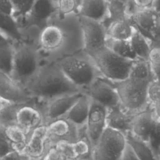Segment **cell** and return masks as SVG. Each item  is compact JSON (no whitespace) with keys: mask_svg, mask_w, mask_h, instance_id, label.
Returning a JSON list of instances; mask_svg holds the SVG:
<instances>
[{"mask_svg":"<svg viewBox=\"0 0 160 160\" xmlns=\"http://www.w3.org/2000/svg\"><path fill=\"white\" fill-rule=\"evenodd\" d=\"M77 16L102 22L107 16V0H81Z\"/></svg>","mask_w":160,"mask_h":160,"instance_id":"cell-21","label":"cell"},{"mask_svg":"<svg viewBox=\"0 0 160 160\" xmlns=\"http://www.w3.org/2000/svg\"><path fill=\"white\" fill-rule=\"evenodd\" d=\"M90 104L91 99L82 92L81 97L62 118L75 125L78 129H82L86 125Z\"/></svg>","mask_w":160,"mask_h":160,"instance_id":"cell-20","label":"cell"},{"mask_svg":"<svg viewBox=\"0 0 160 160\" xmlns=\"http://www.w3.org/2000/svg\"><path fill=\"white\" fill-rule=\"evenodd\" d=\"M129 18L125 3L120 0H107V16L101 22L106 29L112 23Z\"/></svg>","mask_w":160,"mask_h":160,"instance_id":"cell-25","label":"cell"},{"mask_svg":"<svg viewBox=\"0 0 160 160\" xmlns=\"http://www.w3.org/2000/svg\"><path fill=\"white\" fill-rule=\"evenodd\" d=\"M54 147L75 160L91 158V146L86 138H81L75 142H59Z\"/></svg>","mask_w":160,"mask_h":160,"instance_id":"cell-22","label":"cell"},{"mask_svg":"<svg viewBox=\"0 0 160 160\" xmlns=\"http://www.w3.org/2000/svg\"><path fill=\"white\" fill-rule=\"evenodd\" d=\"M57 12L56 2L52 0H34L29 12L19 24L24 29L36 28L39 32L46 27Z\"/></svg>","mask_w":160,"mask_h":160,"instance_id":"cell-11","label":"cell"},{"mask_svg":"<svg viewBox=\"0 0 160 160\" xmlns=\"http://www.w3.org/2000/svg\"><path fill=\"white\" fill-rule=\"evenodd\" d=\"M46 152L59 142H75L82 138L84 128L78 129L67 119L62 118L46 125Z\"/></svg>","mask_w":160,"mask_h":160,"instance_id":"cell-10","label":"cell"},{"mask_svg":"<svg viewBox=\"0 0 160 160\" xmlns=\"http://www.w3.org/2000/svg\"><path fill=\"white\" fill-rule=\"evenodd\" d=\"M121 1H122V2H123L124 3H126L128 1H129V0H120Z\"/></svg>","mask_w":160,"mask_h":160,"instance_id":"cell-47","label":"cell"},{"mask_svg":"<svg viewBox=\"0 0 160 160\" xmlns=\"http://www.w3.org/2000/svg\"><path fill=\"white\" fill-rule=\"evenodd\" d=\"M78 160H91V159L90 157H86V158H83L79 159Z\"/></svg>","mask_w":160,"mask_h":160,"instance_id":"cell-45","label":"cell"},{"mask_svg":"<svg viewBox=\"0 0 160 160\" xmlns=\"http://www.w3.org/2000/svg\"><path fill=\"white\" fill-rule=\"evenodd\" d=\"M6 101H4L3 100H2L1 98H0V108L4 104V103H5Z\"/></svg>","mask_w":160,"mask_h":160,"instance_id":"cell-46","label":"cell"},{"mask_svg":"<svg viewBox=\"0 0 160 160\" xmlns=\"http://www.w3.org/2000/svg\"><path fill=\"white\" fill-rule=\"evenodd\" d=\"M5 127L0 124V158L13 151L11 144L5 134Z\"/></svg>","mask_w":160,"mask_h":160,"instance_id":"cell-38","label":"cell"},{"mask_svg":"<svg viewBox=\"0 0 160 160\" xmlns=\"http://www.w3.org/2000/svg\"><path fill=\"white\" fill-rule=\"evenodd\" d=\"M147 98L150 108L154 110L158 116H160V85L159 79H154L149 82L147 88Z\"/></svg>","mask_w":160,"mask_h":160,"instance_id":"cell-33","label":"cell"},{"mask_svg":"<svg viewBox=\"0 0 160 160\" xmlns=\"http://www.w3.org/2000/svg\"><path fill=\"white\" fill-rule=\"evenodd\" d=\"M0 31L8 39L17 42L24 41V35L12 16L0 11Z\"/></svg>","mask_w":160,"mask_h":160,"instance_id":"cell-23","label":"cell"},{"mask_svg":"<svg viewBox=\"0 0 160 160\" xmlns=\"http://www.w3.org/2000/svg\"><path fill=\"white\" fill-rule=\"evenodd\" d=\"M78 17L82 32V51L92 57L106 47V29L100 21Z\"/></svg>","mask_w":160,"mask_h":160,"instance_id":"cell-8","label":"cell"},{"mask_svg":"<svg viewBox=\"0 0 160 160\" xmlns=\"http://www.w3.org/2000/svg\"><path fill=\"white\" fill-rule=\"evenodd\" d=\"M81 0H58L57 14L60 17L77 15Z\"/></svg>","mask_w":160,"mask_h":160,"instance_id":"cell-35","label":"cell"},{"mask_svg":"<svg viewBox=\"0 0 160 160\" xmlns=\"http://www.w3.org/2000/svg\"><path fill=\"white\" fill-rule=\"evenodd\" d=\"M126 144V136L106 128L91 151V159L121 160Z\"/></svg>","mask_w":160,"mask_h":160,"instance_id":"cell-7","label":"cell"},{"mask_svg":"<svg viewBox=\"0 0 160 160\" xmlns=\"http://www.w3.org/2000/svg\"><path fill=\"white\" fill-rule=\"evenodd\" d=\"M108 109L91 99L90 108L85 125V131L92 149L106 127Z\"/></svg>","mask_w":160,"mask_h":160,"instance_id":"cell-14","label":"cell"},{"mask_svg":"<svg viewBox=\"0 0 160 160\" xmlns=\"http://www.w3.org/2000/svg\"><path fill=\"white\" fill-rule=\"evenodd\" d=\"M4 132L11 144L12 150L22 154L29 136L17 125L5 127Z\"/></svg>","mask_w":160,"mask_h":160,"instance_id":"cell-27","label":"cell"},{"mask_svg":"<svg viewBox=\"0 0 160 160\" xmlns=\"http://www.w3.org/2000/svg\"><path fill=\"white\" fill-rule=\"evenodd\" d=\"M22 86L31 98L42 102L81 92L66 78L55 61H42L36 72L22 84Z\"/></svg>","mask_w":160,"mask_h":160,"instance_id":"cell-2","label":"cell"},{"mask_svg":"<svg viewBox=\"0 0 160 160\" xmlns=\"http://www.w3.org/2000/svg\"><path fill=\"white\" fill-rule=\"evenodd\" d=\"M0 11L6 14L12 16V7L9 0H0Z\"/></svg>","mask_w":160,"mask_h":160,"instance_id":"cell-43","label":"cell"},{"mask_svg":"<svg viewBox=\"0 0 160 160\" xmlns=\"http://www.w3.org/2000/svg\"><path fill=\"white\" fill-rule=\"evenodd\" d=\"M37 44L42 61H55L82 51V37L78 16L60 17L56 12L39 31Z\"/></svg>","mask_w":160,"mask_h":160,"instance_id":"cell-1","label":"cell"},{"mask_svg":"<svg viewBox=\"0 0 160 160\" xmlns=\"http://www.w3.org/2000/svg\"><path fill=\"white\" fill-rule=\"evenodd\" d=\"M24 104L25 103L19 104L8 102L4 103L0 108V124L4 127L16 125V114L18 111Z\"/></svg>","mask_w":160,"mask_h":160,"instance_id":"cell-31","label":"cell"},{"mask_svg":"<svg viewBox=\"0 0 160 160\" xmlns=\"http://www.w3.org/2000/svg\"><path fill=\"white\" fill-rule=\"evenodd\" d=\"M12 7V16L18 25L31 9L34 0H9Z\"/></svg>","mask_w":160,"mask_h":160,"instance_id":"cell-34","label":"cell"},{"mask_svg":"<svg viewBox=\"0 0 160 160\" xmlns=\"http://www.w3.org/2000/svg\"><path fill=\"white\" fill-rule=\"evenodd\" d=\"M46 125H42L35 129L31 132L22 154L30 159H41L46 152Z\"/></svg>","mask_w":160,"mask_h":160,"instance_id":"cell-18","label":"cell"},{"mask_svg":"<svg viewBox=\"0 0 160 160\" xmlns=\"http://www.w3.org/2000/svg\"><path fill=\"white\" fill-rule=\"evenodd\" d=\"M129 77L145 81L156 79L151 72L148 61L141 59H136L133 62Z\"/></svg>","mask_w":160,"mask_h":160,"instance_id":"cell-32","label":"cell"},{"mask_svg":"<svg viewBox=\"0 0 160 160\" xmlns=\"http://www.w3.org/2000/svg\"><path fill=\"white\" fill-rule=\"evenodd\" d=\"M41 160H75L59 151L54 147L49 148Z\"/></svg>","mask_w":160,"mask_h":160,"instance_id":"cell-39","label":"cell"},{"mask_svg":"<svg viewBox=\"0 0 160 160\" xmlns=\"http://www.w3.org/2000/svg\"><path fill=\"white\" fill-rule=\"evenodd\" d=\"M134 116L123 110L119 105L108 109L106 127L127 136L130 133Z\"/></svg>","mask_w":160,"mask_h":160,"instance_id":"cell-19","label":"cell"},{"mask_svg":"<svg viewBox=\"0 0 160 160\" xmlns=\"http://www.w3.org/2000/svg\"><path fill=\"white\" fill-rule=\"evenodd\" d=\"M91 58L101 75L111 82L128 78L134 61L118 56L106 46Z\"/></svg>","mask_w":160,"mask_h":160,"instance_id":"cell-6","label":"cell"},{"mask_svg":"<svg viewBox=\"0 0 160 160\" xmlns=\"http://www.w3.org/2000/svg\"><path fill=\"white\" fill-rule=\"evenodd\" d=\"M0 98L12 103H27L33 101L21 84L10 75L0 71Z\"/></svg>","mask_w":160,"mask_h":160,"instance_id":"cell-15","label":"cell"},{"mask_svg":"<svg viewBox=\"0 0 160 160\" xmlns=\"http://www.w3.org/2000/svg\"><path fill=\"white\" fill-rule=\"evenodd\" d=\"M16 125L29 136L35 129L45 125L43 115L36 105V99L20 107L16 114Z\"/></svg>","mask_w":160,"mask_h":160,"instance_id":"cell-16","label":"cell"},{"mask_svg":"<svg viewBox=\"0 0 160 160\" xmlns=\"http://www.w3.org/2000/svg\"><path fill=\"white\" fill-rule=\"evenodd\" d=\"M106 46L122 58L132 61L137 59V58L131 48L129 40H115L107 38Z\"/></svg>","mask_w":160,"mask_h":160,"instance_id":"cell-30","label":"cell"},{"mask_svg":"<svg viewBox=\"0 0 160 160\" xmlns=\"http://www.w3.org/2000/svg\"><path fill=\"white\" fill-rule=\"evenodd\" d=\"M30 158L26 155L19 153L17 151H11V152L0 158V160H29Z\"/></svg>","mask_w":160,"mask_h":160,"instance_id":"cell-41","label":"cell"},{"mask_svg":"<svg viewBox=\"0 0 160 160\" xmlns=\"http://www.w3.org/2000/svg\"><path fill=\"white\" fill-rule=\"evenodd\" d=\"M147 61L154 78L159 79L160 69V49L159 46L152 47Z\"/></svg>","mask_w":160,"mask_h":160,"instance_id":"cell-37","label":"cell"},{"mask_svg":"<svg viewBox=\"0 0 160 160\" xmlns=\"http://www.w3.org/2000/svg\"><path fill=\"white\" fill-rule=\"evenodd\" d=\"M121 160H139L132 148L127 143Z\"/></svg>","mask_w":160,"mask_h":160,"instance_id":"cell-42","label":"cell"},{"mask_svg":"<svg viewBox=\"0 0 160 160\" xmlns=\"http://www.w3.org/2000/svg\"><path fill=\"white\" fill-rule=\"evenodd\" d=\"M55 62L81 92L102 76L92 59L83 51L63 56Z\"/></svg>","mask_w":160,"mask_h":160,"instance_id":"cell-3","label":"cell"},{"mask_svg":"<svg viewBox=\"0 0 160 160\" xmlns=\"http://www.w3.org/2000/svg\"><path fill=\"white\" fill-rule=\"evenodd\" d=\"M81 92L107 109L119 105V97L112 82L102 76L96 79Z\"/></svg>","mask_w":160,"mask_h":160,"instance_id":"cell-13","label":"cell"},{"mask_svg":"<svg viewBox=\"0 0 160 160\" xmlns=\"http://www.w3.org/2000/svg\"><path fill=\"white\" fill-rule=\"evenodd\" d=\"M29 160H36V159H30Z\"/></svg>","mask_w":160,"mask_h":160,"instance_id":"cell-49","label":"cell"},{"mask_svg":"<svg viewBox=\"0 0 160 160\" xmlns=\"http://www.w3.org/2000/svg\"><path fill=\"white\" fill-rule=\"evenodd\" d=\"M42 59L38 47L37 41L27 42L24 40L14 46L12 70L11 76L22 84L38 69Z\"/></svg>","mask_w":160,"mask_h":160,"instance_id":"cell-5","label":"cell"},{"mask_svg":"<svg viewBox=\"0 0 160 160\" xmlns=\"http://www.w3.org/2000/svg\"><path fill=\"white\" fill-rule=\"evenodd\" d=\"M155 156L160 159V119L156 120L147 142Z\"/></svg>","mask_w":160,"mask_h":160,"instance_id":"cell-36","label":"cell"},{"mask_svg":"<svg viewBox=\"0 0 160 160\" xmlns=\"http://www.w3.org/2000/svg\"><path fill=\"white\" fill-rule=\"evenodd\" d=\"M8 39V38L7 37H6L1 31H0V42H2Z\"/></svg>","mask_w":160,"mask_h":160,"instance_id":"cell-44","label":"cell"},{"mask_svg":"<svg viewBox=\"0 0 160 160\" xmlns=\"http://www.w3.org/2000/svg\"><path fill=\"white\" fill-rule=\"evenodd\" d=\"M129 19L134 28L150 41L152 47L159 46L160 18L158 8L138 9Z\"/></svg>","mask_w":160,"mask_h":160,"instance_id":"cell-9","label":"cell"},{"mask_svg":"<svg viewBox=\"0 0 160 160\" xmlns=\"http://www.w3.org/2000/svg\"><path fill=\"white\" fill-rule=\"evenodd\" d=\"M39 160H41V159H39Z\"/></svg>","mask_w":160,"mask_h":160,"instance_id":"cell-50","label":"cell"},{"mask_svg":"<svg viewBox=\"0 0 160 160\" xmlns=\"http://www.w3.org/2000/svg\"><path fill=\"white\" fill-rule=\"evenodd\" d=\"M129 42L137 59L147 61L152 47L150 41L135 29Z\"/></svg>","mask_w":160,"mask_h":160,"instance_id":"cell-26","label":"cell"},{"mask_svg":"<svg viewBox=\"0 0 160 160\" xmlns=\"http://www.w3.org/2000/svg\"><path fill=\"white\" fill-rule=\"evenodd\" d=\"M158 119H160V116H158L154 110L149 106L145 110L134 116L129 134L133 137L147 142L155 122Z\"/></svg>","mask_w":160,"mask_h":160,"instance_id":"cell-17","label":"cell"},{"mask_svg":"<svg viewBox=\"0 0 160 160\" xmlns=\"http://www.w3.org/2000/svg\"><path fill=\"white\" fill-rule=\"evenodd\" d=\"M139 9L156 8L158 9V0H131Z\"/></svg>","mask_w":160,"mask_h":160,"instance_id":"cell-40","label":"cell"},{"mask_svg":"<svg viewBox=\"0 0 160 160\" xmlns=\"http://www.w3.org/2000/svg\"><path fill=\"white\" fill-rule=\"evenodd\" d=\"M126 142L139 160H159L147 142L137 139L129 133L126 136Z\"/></svg>","mask_w":160,"mask_h":160,"instance_id":"cell-28","label":"cell"},{"mask_svg":"<svg viewBox=\"0 0 160 160\" xmlns=\"http://www.w3.org/2000/svg\"><path fill=\"white\" fill-rule=\"evenodd\" d=\"M52 1H54V2H56L58 1V0H52Z\"/></svg>","mask_w":160,"mask_h":160,"instance_id":"cell-48","label":"cell"},{"mask_svg":"<svg viewBox=\"0 0 160 160\" xmlns=\"http://www.w3.org/2000/svg\"><path fill=\"white\" fill-rule=\"evenodd\" d=\"M150 81L128 77L121 81L112 82L117 91L121 108L132 115L147 109L149 106L147 88Z\"/></svg>","mask_w":160,"mask_h":160,"instance_id":"cell-4","label":"cell"},{"mask_svg":"<svg viewBox=\"0 0 160 160\" xmlns=\"http://www.w3.org/2000/svg\"><path fill=\"white\" fill-rule=\"evenodd\" d=\"M81 94V92H78L61 96L47 102L37 101L36 105L43 115L44 124L47 125L54 120L62 118Z\"/></svg>","mask_w":160,"mask_h":160,"instance_id":"cell-12","label":"cell"},{"mask_svg":"<svg viewBox=\"0 0 160 160\" xmlns=\"http://www.w3.org/2000/svg\"><path fill=\"white\" fill-rule=\"evenodd\" d=\"M14 46L11 40L0 42V71L11 75L12 70Z\"/></svg>","mask_w":160,"mask_h":160,"instance_id":"cell-29","label":"cell"},{"mask_svg":"<svg viewBox=\"0 0 160 160\" xmlns=\"http://www.w3.org/2000/svg\"><path fill=\"white\" fill-rule=\"evenodd\" d=\"M135 31L130 19L112 23L107 28L108 38L115 40L129 41Z\"/></svg>","mask_w":160,"mask_h":160,"instance_id":"cell-24","label":"cell"}]
</instances>
